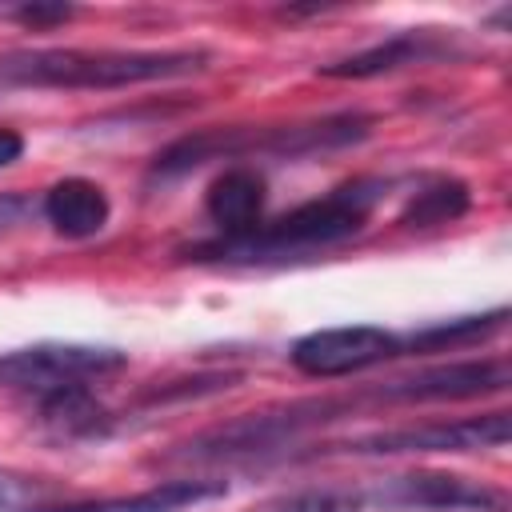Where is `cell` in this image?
Here are the masks:
<instances>
[{"label": "cell", "mask_w": 512, "mask_h": 512, "mask_svg": "<svg viewBox=\"0 0 512 512\" xmlns=\"http://www.w3.org/2000/svg\"><path fill=\"white\" fill-rule=\"evenodd\" d=\"M508 324V308H492L480 316H452V320H436L424 328L404 332L408 336V356L412 352H444V348H468L480 344L488 336H496Z\"/></svg>", "instance_id": "cell-14"}, {"label": "cell", "mask_w": 512, "mask_h": 512, "mask_svg": "<svg viewBox=\"0 0 512 512\" xmlns=\"http://www.w3.org/2000/svg\"><path fill=\"white\" fill-rule=\"evenodd\" d=\"M40 212L44 220L68 236V240H88L96 232L108 228V216H112V204H108V192L96 184V180H84V176H64L56 180L44 200H40Z\"/></svg>", "instance_id": "cell-12"}, {"label": "cell", "mask_w": 512, "mask_h": 512, "mask_svg": "<svg viewBox=\"0 0 512 512\" xmlns=\"http://www.w3.org/2000/svg\"><path fill=\"white\" fill-rule=\"evenodd\" d=\"M128 368V352L108 344H76V340H40L28 348H12L0 356V388L28 396L32 404L56 392L92 388Z\"/></svg>", "instance_id": "cell-4"}, {"label": "cell", "mask_w": 512, "mask_h": 512, "mask_svg": "<svg viewBox=\"0 0 512 512\" xmlns=\"http://www.w3.org/2000/svg\"><path fill=\"white\" fill-rule=\"evenodd\" d=\"M364 500L352 488H300L276 500H264L248 512H360Z\"/></svg>", "instance_id": "cell-16"}, {"label": "cell", "mask_w": 512, "mask_h": 512, "mask_svg": "<svg viewBox=\"0 0 512 512\" xmlns=\"http://www.w3.org/2000/svg\"><path fill=\"white\" fill-rule=\"evenodd\" d=\"M28 212H32V200L24 192H0V236L12 232Z\"/></svg>", "instance_id": "cell-19"}, {"label": "cell", "mask_w": 512, "mask_h": 512, "mask_svg": "<svg viewBox=\"0 0 512 512\" xmlns=\"http://www.w3.org/2000/svg\"><path fill=\"white\" fill-rule=\"evenodd\" d=\"M4 16L20 20L24 28H52V24H64L72 20V4H12V8H0Z\"/></svg>", "instance_id": "cell-18"}, {"label": "cell", "mask_w": 512, "mask_h": 512, "mask_svg": "<svg viewBox=\"0 0 512 512\" xmlns=\"http://www.w3.org/2000/svg\"><path fill=\"white\" fill-rule=\"evenodd\" d=\"M508 384H512V372H508L504 356L452 360V364H432L412 376L380 384L376 400H384V404H444V400H476L488 392H504Z\"/></svg>", "instance_id": "cell-7"}, {"label": "cell", "mask_w": 512, "mask_h": 512, "mask_svg": "<svg viewBox=\"0 0 512 512\" xmlns=\"http://www.w3.org/2000/svg\"><path fill=\"white\" fill-rule=\"evenodd\" d=\"M208 64L200 48H28L0 60L8 84L32 88H132L180 80Z\"/></svg>", "instance_id": "cell-2"}, {"label": "cell", "mask_w": 512, "mask_h": 512, "mask_svg": "<svg viewBox=\"0 0 512 512\" xmlns=\"http://www.w3.org/2000/svg\"><path fill=\"white\" fill-rule=\"evenodd\" d=\"M36 412H40V424L52 428L60 440H96L108 432V412L92 396V388L44 396V400H36Z\"/></svg>", "instance_id": "cell-13"}, {"label": "cell", "mask_w": 512, "mask_h": 512, "mask_svg": "<svg viewBox=\"0 0 512 512\" xmlns=\"http://www.w3.org/2000/svg\"><path fill=\"white\" fill-rule=\"evenodd\" d=\"M408 356V336L380 328V324H336V328H316L304 332L292 348L288 360L316 380H332V376H352L364 368H376L384 360Z\"/></svg>", "instance_id": "cell-6"}, {"label": "cell", "mask_w": 512, "mask_h": 512, "mask_svg": "<svg viewBox=\"0 0 512 512\" xmlns=\"http://www.w3.org/2000/svg\"><path fill=\"white\" fill-rule=\"evenodd\" d=\"M264 204H268V184L256 168H224L208 192H204V212L208 220L220 228V236H244L264 220Z\"/></svg>", "instance_id": "cell-11"}, {"label": "cell", "mask_w": 512, "mask_h": 512, "mask_svg": "<svg viewBox=\"0 0 512 512\" xmlns=\"http://www.w3.org/2000/svg\"><path fill=\"white\" fill-rule=\"evenodd\" d=\"M512 436V416L504 408L464 420H424V424H400L384 432H368L356 440H344L340 452L352 456H428V452H480V448H504Z\"/></svg>", "instance_id": "cell-5"}, {"label": "cell", "mask_w": 512, "mask_h": 512, "mask_svg": "<svg viewBox=\"0 0 512 512\" xmlns=\"http://www.w3.org/2000/svg\"><path fill=\"white\" fill-rule=\"evenodd\" d=\"M468 204H472V196H468V184H464V180H456V176H436V180H428L420 192L408 196V204H404V212H400V224H408V228L448 224V220L464 216Z\"/></svg>", "instance_id": "cell-15"}, {"label": "cell", "mask_w": 512, "mask_h": 512, "mask_svg": "<svg viewBox=\"0 0 512 512\" xmlns=\"http://www.w3.org/2000/svg\"><path fill=\"white\" fill-rule=\"evenodd\" d=\"M440 56H452V40L440 36L436 28H408V32H396L364 52H352L344 60H332V64H320V76H336V80H368V76H384V72H396V68H408V64H424V60H440Z\"/></svg>", "instance_id": "cell-9"}, {"label": "cell", "mask_w": 512, "mask_h": 512, "mask_svg": "<svg viewBox=\"0 0 512 512\" xmlns=\"http://www.w3.org/2000/svg\"><path fill=\"white\" fill-rule=\"evenodd\" d=\"M224 480H164L132 496H100V500H56L36 512H188L204 500L224 496Z\"/></svg>", "instance_id": "cell-10"}, {"label": "cell", "mask_w": 512, "mask_h": 512, "mask_svg": "<svg viewBox=\"0 0 512 512\" xmlns=\"http://www.w3.org/2000/svg\"><path fill=\"white\" fill-rule=\"evenodd\" d=\"M56 496H60L56 480L0 468V512H36L44 504H56Z\"/></svg>", "instance_id": "cell-17"}, {"label": "cell", "mask_w": 512, "mask_h": 512, "mask_svg": "<svg viewBox=\"0 0 512 512\" xmlns=\"http://www.w3.org/2000/svg\"><path fill=\"white\" fill-rule=\"evenodd\" d=\"M372 132V116L364 112H336L304 124H280V128H200L180 140H172L148 168V180H176L208 160H236V156H312V152H332L344 144H356Z\"/></svg>", "instance_id": "cell-3"}, {"label": "cell", "mask_w": 512, "mask_h": 512, "mask_svg": "<svg viewBox=\"0 0 512 512\" xmlns=\"http://www.w3.org/2000/svg\"><path fill=\"white\" fill-rule=\"evenodd\" d=\"M20 152H24V136H20L16 128H0V168L16 164Z\"/></svg>", "instance_id": "cell-20"}, {"label": "cell", "mask_w": 512, "mask_h": 512, "mask_svg": "<svg viewBox=\"0 0 512 512\" xmlns=\"http://www.w3.org/2000/svg\"><path fill=\"white\" fill-rule=\"evenodd\" d=\"M388 508L420 512H508V492L456 472H404L380 484L376 492Z\"/></svg>", "instance_id": "cell-8"}, {"label": "cell", "mask_w": 512, "mask_h": 512, "mask_svg": "<svg viewBox=\"0 0 512 512\" xmlns=\"http://www.w3.org/2000/svg\"><path fill=\"white\" fill-rule=\"evenodd\" d=\"M388 180L380 176H356L340 188H332L320 200H308L276 220H260L244 236H216L204 244H192V260H212V264H268V260H292L316 248H332L364 232L368 216L384 200Z\"/></svg>", "instance_id": "cell-1"}]
</instances>
